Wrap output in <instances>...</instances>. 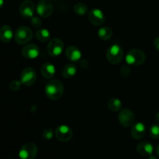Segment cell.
Instances as JSON below:
<instances>
[{
  "instance_id": "cell-1",
  "label": "cell",
  "mask_w": 159,
  "mask_h": 159,
  "mask_svg": "<svg viewBox=\"0 0 159 159\" xmlns=\"http://www.w3.org/2000/svg\"><path fill=\"white\" fill-rule=\"evenodd\" d=\"M45 94L49 99H59L64 94L63 84L58 80H51L47 84Z\"/></svg>"
},
{
  "instance_id": "cell-2",
  "label": "cell",
  "mask_w": 159,
  "mask_h": 159,
  "mask_svg": "<svg viewBox=\"0 0 159 159\" xmlns=\"http://www.w3.org/2000/svg\"><path fill=\"white\" fill-rule=\"evenodd\" d=\"M125 59L128 65H141L145 62L146 55L139 48H132L127 53Z\"/></svg>"
},
{
  "instance_id": "cell-3",
  "label": "cell",
  "mask_w": 159,
  "mask_h": 159,
  "mask_svg": "<svg viewBox=\"0 0 159 159\" xmlns=\"http://www.w3.org/2000/svg\"><path fill=\"white\" fill-rule=\"evenodd\" d=\"M107 59L113 65L119 64L124 59V51L119 45H111L107 51Z\"/></svg>"
},
{
  "instance_id": "cell-4",
  "label": "cell",
  "mask_w": 159,
  "mask_h": 159,
  "mask_svg": "<svg viewBox=\"0 0 159 159\" xmlns=\"http://www.w3.org/2000/svg\"><path fill=\"white\" fill-rule=\"evenodd\" d=\"M14 38L16 42L19 45H25L33 38V32L28 26H20L15 31Z\"/></svg>"
},
{
  "instance_id": "cell-5",
  "label": "cell",
  "mask_w": 159,
  "mask_h": 159,
  "mask_svg": "<svg viewBox=\"0 0 159 159\" xmlns=\"http://www.w3.org/2000/svg\"><path fill=\"white\" fill-rule=\"evenodd\" d=\"M37 147L32 142L25 143L22 146L19 151V157L20 159H34L37 155Z\"/></svg>"
},
{
  "instance_id": "cell-6",
  "label": "cell",
  "mask_w": 159,
  "mask_h": 159,
  "mask_svg": "<svg viewBox=\"0 0 159 159\" xmlns=\"http://www.w3.org/2000/svg\"><path fill=\"white\" fill-rule=\"evenodd\" d=\"M64 42L60 38L54 37L48 42L47 50L51 56H58L62 53L64 49Z\"/></svg>"
},
{
  "instance_id": "cell-7",
  "label": "cell",
  "mask_w": 159,
  "mask_h": 159,
  "mask_svg": "<svg viewBox=\"0 0 159 159\" xmlns=\"http://www.w3.org/2000/svg\"><path fill=\"white\" fill-rule=\"evenodd\" d=\"M37 75L35 70L32 67H26L20 74V81L25 86H32L37 80Z\"/></svg>"
},
{
  "instance_id": "cell-8",
  "label": "cell",
  "mask_w": 159,
  "mask_h": 159,
  "mask_svg": "<svg viewBox=\"0 0 159 159\" xmlns=\"http://www.w3.org/2000/svg\"><path fill=\"white\" fill-rule=\"evenodd\" d=\"M118 120L123 126L130 127L135 123V115L130 109L124 108L120 112Z\"/></svg>"
},
{
  "instance_id": "cell-9",
  "label": "cell",
  "mask_w": 159,
  "mask_h": 159,
  "mask_svg": "<svg viewBox=\"0 0 159 159\" xmlns=\"http://www.w3.org/2000/svg\"><path fill=\"white\" fill-rule=\"evenodd\" d=\"M37 12L40 17L48 18L51 17L54 11L53 5L49 0H40L37 5Z\"/></svg>"
},
{
  "instance_id": "cell-10",
  "label": "cell",
  "mask_w": 159,
  "mask_h": 159,
  "mask_svg": "<svg viewBox=\"0 0 159 159\" xmlns=\"http://www.w3.org/2000/svg\"><path fill=\"white\" fill-rule=\"evenodd\" d=\"M19 12L23 18L30 20L34 17V12H35V5L34 2L31 0H24L20 4Z\"/></svg>"
},
{
  "instance_id": "cell-11",
  "label": "cell",
  "mask_w": 159,
  "mask_h": 159,
  "mask_svg": "<svg viewBox=\"0 0 159 159\" xmlns=\"http://www.w3.org/2000/svg\"><path fill=\"white\" fill-rule=\"evenodd\" d=\"M72 129L66 125H61L55 129V137L59 141L68 142L72 138Z\"/></svg>"
},
{
  "instance_id": "cell-12",
  "label": "cell",
  "mask_w": 159,
  "mask_h": 159,
  "mask_svg": "<svg viewBox=\"0 0 159 159\" xmlns=\"http://www.w3.org/2000/svg\"><path fill=\"white\" fill-rule=\"evenodd\" d=\"M89 20L90 23L96 26H101L106 20L105 15L103 12L99 9H93L89 12Z\"/></svg>"
},
{
  "instance_id": "cell-13",
  "label": "cell",
  "mask_w": 159,
  "mask_h": 159,
  "mask_svg": "<svg viewBox=\"0 0 159 159\" xmlns=\"http://www.w3.org/2000/svg\"><path fill=\"white\" fill-rule=\"evenodd\" d=\"M21 53L25 59H34L40 55V49L35 44H27L22 48Z\"/></svg>"
},
{
  "instance_id": "cell-14",
  "label": "cell",
  "mask_w": 159,
  "mask_h": 159,
  "mask_svg": "<svg viewBox=\"0 0 159 159\" xmlns=\"http://www.w3.org/2000/svg\"><path fill=\"white\" fill-rule=\"evenodd\" d=\"M146 132V127L143 123H135L132 126L131 130H130V133H131L132 137L135 140H141L145 135Z\"/></svg>"
},
{
  "instance_id": "cell-15",
  "label": "cell",
  "mask_w": 159,
  "mask_h": 159,
  "mask_svg": "<svg viewBox=\"0 0 159 159\" xmlns=\"http://www.w3.org/2000/svg\"><path fill=\"white\" fill-rule=\"evenodd\" d=\"M65 55H66V57L68 58V59H69L70 61L73 62H79L82 58V52H81L80 50L79 49V48L73 46V45L68 46L65 49Z\"/></svg>"
},
{
  "instance_id": "cell-16",
  "label": "cell",
  "mask_w": 159,
  "mask_h": 159,
  "mask_svg": "<svg viewBox=\"0 0 159 159\" xmlns=\"http://www.w3.org/2000/svg\"><path fill=\"white\" fill-rule=\"evenodd\" d=\"M153 151V145L148 141L140 142L137 145V151L142 156H151Z\"/></svg>"
},
{
  "instance_id": "cell-17",
  "label": "cell",
  "mask_w": 159,
  "mask_h": 159,
  "mask_svg": "<svg viewBox=\"0 0 159 159\" xmlns=\"http://www.w3.org/2000/svg\"><path fill=\"white\" fill-rule=\"evenodd\" d=\"M14 37L13 31L9 25H3L0 28V40L4 43H9Z\"/></svg>"
},
{
  "instance_id": "cell-18",
  "label": "cell",
  "mask_w": 159,
  "mask_h": 159,
  "mask_svg": "<svg viewBox=\"0 0 159 159\" xmlns=\"http://www.w3.org/2000/svg\"><path fill=\"white\" fill-rule=\"evenodd\" d=\"M40 72H41L42 76L44 78L51 79V78L54 77V74H55L56 69L55 66L51 62H45L41 66Z\"/></svg>"
},
{
  "instance_id": "cell-19",
  "label": "cell",
  "mask_w": 159,
  "mask_h": 159,
  "mask_svg": "<svg viewBox=\"0 0 159 159\" xmlns=\"http://www.w3.org/2000/svg\"><path fill=\"white\" fill-rule=\"evenodd\" d=\"M77 73V68L74 64H67L63 67L61 70V74L66 79L72 78Z\"/></svg>"
},
{
  "instance_id": "cell-20",
  "label": "cell",
  "mask_w": 159,
  "mask_h": 159,
  "mask_svg": "<svg viewBox=\"0 0 159 159\" xmlns=\"http://www.w3.org/2000/svg\"><path fill=\"white\" fill-rule=\"evenodd\" d=\"M35 37L39 41L46 42L48 41L51 38V33L46 28H41V29L37 30L35 33Z\"/></svg>"
},
{
  "instance_id": "cell-21",
  "label": "cell",
  "mask_w": 159,
  "mask_h": 159,
  "mask_svg": "<svg viewBox=\"0 0 159 159\" xmlns=\"http://www.w3.org/2000/svg\"><path fill=\"white\" fill-rule=\"evenodd\" d=\"M122 102L117 98H112L108 101V108L112 112H120L122 110Z\"/></svg>"
},
{
  "instance_id": "cell-22",
  "label": "cell",
  "mask_w": 159,
  "mask_h": 159,
  "mask_svg": "<svg viewBox=\"0 0 159 159\" xmlns=\"http://www.w3.org/2000/svg\"><path fill=\"white\" fill-rule=\"evenodd\" d=\"M113 35V31L109 26H102L98 31V36L102 41H107Z\"/></svg>"
},
{
  "instance_id": "cell-23",
  "label": "cell",
  "mask_w": 159,
  "mask_h": 159,
  "mask_svg": "<svg viewBox=\"0 0 159 159\" xmlns=\"http://www.w3.org/2000/svg\"><path fill=\"white\" fill-rule=\"evenodd\" d=\"M74 11L77 15L84 16L88 12V6L83 2H78L75 5Z\"/></svg>"
},
{
  "instance_id": "cell-24",
  "label": "cell",
  "mask_w": 159,
  "mask_h": 159,
  "mask_svg": "<svg viewBox=\"0 0 159 159\" xmlns=\"http://www.w3.org/2000/svg\"><path fill=\"white\" fill-rule=\"evenodd\" d=\"M149 134L151 137L155 140L159 139V124H154L149 129Z\"/></svg>"
},
{
  "instance_id": "cell-25",
  "label": "cell",
  "mask_w": 159,
  "mask_h": 159,
  "mask_svg": "<svg viewBox=\"0 0 159 159\" xmlns=\"http://www.w3.org/2000/svg\"><path fill=\"white\" fill-rule=\"evenodd\" d=\"M22 83L20 80H13L10 82L9 84V89L12 91H18L20 88H21Z\"/></svg>"
},
{
  "instance_id": "cell-26",
  "label": "cell",
  "mask_w": 159,
  "mask_h": 159,
  "mask_svg": "<svg viewBox=\"0 0 159 159\" xmlns=\"http://www.w3.org/2000/svg\"><path fill=\"white\" fill-rule=\"evenodd\" d=\"M54 136V130L51 128H47L42 132V137L46 140H50Z\"/></svg>"
},
{
  "instance_id": "cell-27",
  "label": "cell",
  "mask_w": 159,
  "mask_h": 159,
  "mask_svg": "<svg viewBox=\"0 0 159 159\" xmlns=\"http://www.w3.org/2000/svg\"><path fill=\"white\" fill-rule=\"evenodd\" d=\"M30 23L34 28H39L42 24V20L38 17H33L30 19Z\"/></svg>"
},
{
  "instance_id": "cell-28",
  "label": "cell",
  "mask_w": 159,
  "mask_h": 159,
  "mask_svg": "<svg viewBox=\"0 0 159 159\" xmlns=\"http://www.w3.org/2000/svg\"><path fill=\"white\" fill-rule=\"evenodd\" d=\"M130 72H131V70H130V66L128 65H124L121 68L120 73L123 76L126 77V76H128L130 74Z\"/></svg>"
},
{
  "instance_id": "cell-29",
  "label": "cell",
  "mask_w": 159,
  "mask_h": 159,
  "mask_svg": "<svg viewBox=\"0 0 159 159\" xmlns=\"http://www.w3.org/2000/svg\"><path fill=\"white\" fill-rule=\"evenodd\" d=\"M80 65L82 67V68H87V67L89 66V62L88 60H85V59H84V60H81L80 62Z\"/></svg>"
},
{
  "instance_id": "cell-30",
  "label": "cell",
  "mask_w": 159,
  "mask_h": 159,
  "mask_svg": "<svg viewBox=\"0 0 159 159\" xmlns=\"http://www.w3.org/2000/svg\"><path fill=\"white\" fill-rule=\"evenodd\" d=\"M154 46H155V49L158 50L159 51V37H157L154 40Z\"/></svg>"
},
{
  "instance_id": "cell-31",
  "label": "cell",
  "mask_w": 159,
  "mask_h": 159,
  "mask_svg": "<svg viewBox=\"0 0 159 159\" xmlns=\"http://www.w3.org/2000/svg\"><path fill=\"white\" fill-rule=\"evenodd\" d=\"M155 120H156L157 123H159V112L155 114Z\"/></svg>"
},
{
  "instance_id": "cell-32",
  "label": "cell",
  "mask_w": 159,
  "mask_h": 159,
  "mask_svg": "<svg viewBox=\"0 0 159 159\" xmlns=\"http://www.w3.org/2000/svg\"><path fill=\"white\" fill-rule=\"evenodd\" d=\"M4 5V0H0V9Z\"/></svg>"
},
{
  "instance_id": "cell-33",
  "label": "cell",
  "mask_w": 159,
  "mask_h": 159,
  "mask_svg": "<svg viewBox=\"0 0 159 159\" xmlns=\"http://www.w3.org/2000/svg\"><path fill=\"white\" fill-rule=\"evenodd\" d=\"M156 153H157V154L159 156V144L157 146V147H156Z\"/></svg>"
},
{
  "instance_id": "cell-34",
  "label": "cell",
  "mask_w": 159,
  "mask_h": 159,
  "mask_svg": "<svg viewBox=\"0 0 159 159\" xmlns=\"http://www.w3.org/2000/svg\"><path fill=\"white\" fill-rule=\"evenodd\" d=\"M148 159H158V158H157L156 157H155V156H152V155H151V156H149Z\"/></svg>"
}]
</instances>
